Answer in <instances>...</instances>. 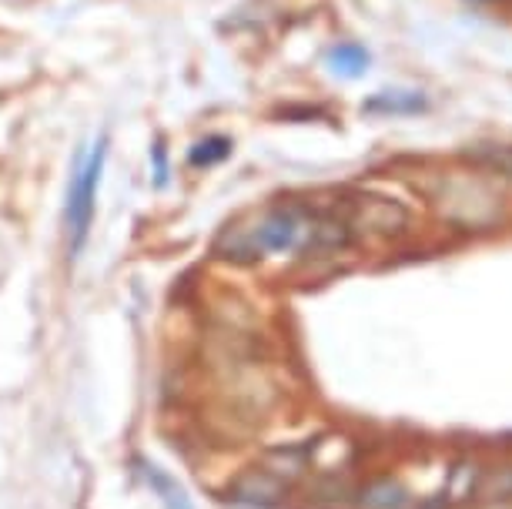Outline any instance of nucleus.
Returning a JSON list of instances; mask_svg holds the SVG:
<instances>
[{"label": "nucleus", "mask_w": 512, "mask_h": 509, "mask_svg": "<svg viewBox=\"0 0 512 509\" xmlns=\"http://www.w3.org/2000/svg\"><path fill=\"white\" fill-rule=\"evenodd\" d=\"M432 205L442 222L466 228V232H489L502 222V211H506L499 185L476 171L439 175L436 188H432Z\"/></svg>", "instance_id": "2"}, {"label": "nucleus", "mask_w": 512, "mask_h": 509, "mask_svg": "<svg viewBox=\"0 0 512 509\" xmlns=\"http://www.w3.org/2000/svg\"><path fill=\"white\" fill-rule=\"evenodd\" d=\"M482 473H486V466L476 463V459H459L446 473V483H442V493L432 503V509H459L479 503Z\"/></svg>", "instance_id": "6"}, {"label": "nucleus", "mask_w": 512, "mask_h": 509, "mask_svg": "<svg viewBox=\"0 0 512 509\" xmlns=\"http://www.w3.org/2000/svg\"><path fill=\"white\" fill-rule=\"evenodd\" d=\"M141 473H144V479H148V486L161 496V503L168 506V509H191V503L185 499V493H181V486H178L171 476H164L158 466H144Z\"/></svg>", "instance_id": "12"}, {"label": "nucleus", "mask_w": 512, "mask_h": 509, "mask_svg": "<svg viewBox=\"0 0 512 509\" xmlns=\"http://www.w3.org/2000/svg\"><path fill=\"white\" fill-rule=\"evenodd\" d=\"M228 155H231V141L225 134H208V138L195 141V148L188 151V161L195 168H211L218 161H225Z\"/></svg>", "instance_id": "11"}, {"label": "nucleus", "mask_w": 512, "mask_h": 509, "mask_svg": "<svg viewBox=\"0 0 512 509\" xmlns=\"http://www.w3.org/2000/svg\"><path fill=\"white\" fill-rule=\"evenodd\" d=\"M108 161V138H101L77 158V168L71 175V188H67V208H64V225H67V248L77 255L91 235L94 211H98V185L101 171Z\"/></svg>", "instance_id": "3"}, {"label": "nucleus", "mask_w": 512, "mask_h": 509, "mask_svg": "<svg viewBox=\"0 0 512 509\" xmlns=\"http://www.w3.org/2000/svg\"><path fill=\"white\" fill-rule=\"evenodd\" d=\"M476 4H496V0H476Z\"/></svg>", "instance_id": "14"}, {"label": "nucleus", "mask_w": 512, "mask_h": 509, "mask_svg": "<svg viewBox=\"0 0 512 509\" xmlns=\"http://www.w3.org/2000/svg\"><path fill=\"white\" fill-rule=\"evenodd\" d=\"M318 222V208L312 205H275L262 211L258 218H251L248 225H228L218 235L215 255L228 258V262H258L265 255H288V252H305L312 228Z\"/></svg>", "instance_id": "1"}, {"label": "nucleus", "mask_w": 512, "mask_h": 509, "mask_svg": "<svg viewBox=\"0 0 512 509\" xmlns=\"http://www.w3.org/2000/svg\"><path fill=\"white\" fill-rule=\"evenodd\" d=\"M328 67H332V74H338V78H362L369 71V51L359 44H338L328 54Z\"/></svg>", "instance_id": "10"}, {"label": "nucleus", "mask_w": 512, "mask_h": 509, "mask_svg": "<svg viewBox=\"0 0 512 509\" xmlns=\"http://www.w3.org/2000/svg\"><path fill=\"white\" fill-rule=\"evenodd\" d=\"M479 503L482 506H506V503H512V463L486 466V473H482Z\"/></svg>", "instance_id": "8"}, {"label": "nucleus", "mask_w": 512, "mask_h": 509, "mask_svg": "<svg viewBox=\"0 0 512 509\" xmlns=\"http://www.w3.org/2000/svg\"><path fill=\"white\" fill-rule=\"evenodd\" d=\"M425 108V98L419 91H379L375 98L362 104L369 114H415Z\"/></svg>", "instance_id": "9"}, {"label": "nucleus", "mask_w": 512, "mask_h": 509, "mask_svg": "<svg viewBox=\"0 0 512 509\" xmlns=\"http://www.w3.org/2000/svg\"><path fill=\"white\" fill-rule=\"evenodd\" d=\"M295 483H288L268 466H251L228 483V503L241 509H278L292 499Z\"/></svg>", "instance_id": "5"}, {"label": "nucleus", "mask_w": 512, "mask_h": 509, "mask_svg": "<svg viewBox=\"0 0 512 509\" xmlns=\"http://www.w3.org/2000/svg\"><path fill=\"white\" fill-rule=\"evenodd\" d=\"M151 158H154V185L164 188V181H168V158H164V144L161 141L151 148Z\"/></svg>", "instance_id": "13"}, {"label": "nucleus", "mask_w": 512, "mask_h": 509, "mask_svg": "<svg viewBox=\"0 0 512 509\" xmlns=\"http://www.w3.org/2000/svg\"><path fill=\"white\" fill-rule=\"evenodd\" d=\"M355 506L359 509H409L412 493L402 479L395 476H372L369 483L355 489Z\"/></svg>", "instance_id": "7"}, {"label": "nucleus", "mask_w": 512, "mask_h": 509, "mask_svg": "<svg viewBox=\"0 0 512 509\" xmlns=\"http://www.w3.org/2000/svg\"><path fill=\"white\" fill-rule=\"evenodd\" d=\"M342 218L349 222V228L359 235L369 238H402L412 228V211L395 201L389 195H352L345 198V205L338 208Z\"/></svg>", "instance_id": "4"}]
</instances>
